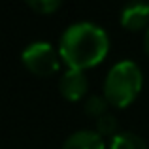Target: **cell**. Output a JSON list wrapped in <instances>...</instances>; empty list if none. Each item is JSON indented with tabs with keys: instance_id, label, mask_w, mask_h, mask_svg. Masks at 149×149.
Listing matches in <instances>:
<instances>
[{
	"instance_id": "6da1fadb",
	"label": "cell",
	"mask_w": 149,
	"mask_h": 149,
	"mask_svg": "<svg viewBox=\"0 0 149 149\" xmlns=\"http://www.w3.org/2000/svg\"><path fill=\"white\" fill-rule=\"evenodd\" d=\"M109 38L102 26L89 21L70 25L58 42V53L68 68L85 70L98 64L108 55Z\"/></svg>"
},
{
	"instance_id": "7a4b0ae2",
	"label": "cell",
	"mask_w": 149,
	"mask_h": 149,
	"mask_svg": "<svg viewBox=\"0 0 149 149\" xmlns=\"http://www.w3.org/2000/svg\"><path fill=\"white\" fill-rule=\"evenodd\" d=\"M142 70L134 61H121L109 68L104 81V98L111 106L127 108L142 89Z\"/></svg>"
},
{
	"instance_id": "3957f363",
	"label": "cell",
	"mask_w": 149,
	"mask_h": 149,
	"mask_svg": "<svg viewBox=\"0 0 149 149\" xmlns=\"http://www.w3.org/2000/svg\"><path fill=\"white\" fill-rule=\"evenodd\" d=\"M23 64L36 76H49L58 68V55L47 42H32L23 49Z\"/></svg>"
},
{
	"instance_id": "277c9868",
	"label": "cell",
	"mask_w": 149,
	"mask_h": 149,
	"mask_svg": "<svg viewBox=\"0 0 149 149\" xmlns=\"http://www.w3.org/2000/svg\"><path fill=\"white\" fill-rule=\"evenodd\" d=\"M87 87H89V79H87L83 70L68 68L62 74L61 81H58L61 95L68 100H79L81 96L87 93Z\"/></svg>"
},
{
	"instance_id": "5b68a950",
	"label": "cell",
	"mask_w": 149,
	"mask_h": 149,
	"mask_svg": "<svg viewBox=\"0 0 149 149\" xmlns=\"http://www.w3.org/2000/svg\"><path fill=\"white\" fill-rule=\"evenodd\" d=\"M149 23V2H132L121 10V25L128 30H140Z\"/></svg>"
},
{
	"instance_id": "8992f818",
	"label": "cell",
	"mask_w": 149,
	"mask_h": 149,
	"mask_svg": "<svg viewBox=\"0 0 149 149\" xmlns=\"http://www.w3.org/2000/svg\"><path fill=\"white\" fill-rule=\"evenodd\" d=\"M62 149H104V140L96 130H77L64 140Z\"/></svg>"
},
{
	"instance_id": "52a82bcc",
	"label": "cell",
	"mask_w": 149,
	"mask_h": 149,
	"mask_svg": "<svg viewBox=\"0 0 149 149\" xmlns=\"http://www.w3.org/2000/svg\"><path fill=\"white\" fill-rule=\"evenodd\" d=\"M109 149H147V146L134 132H117L111 138Z\"/></svg>"
},
{
	"instance_id": "ba28073f",
	"label": "cell",
	"mask_w": 149,
	"mask_h": 149,
	"mask_svg": "<svg viewBox=\"0 0 149 149\" xmlns=\"http://www.w3.org/2000/svg\"><path fill=\"white\" fill-rule=\"evenodd\" d=\"M106 108H108V100L102 98V96H96L93 95L91 98H89L87 102H85V111L89 113V115H96L100 119L102 115H106Z\"/></svg>"
},
{
	"instance_id": "9c48e42d",
	"label": "cell",
	"mask_w": 149,
	"mask_h": 149,
	"mask_svg": "<svg viewBox=\"0 0 149 149\" xmlns=\"http://www.w3.org/2000/svg\"><path fill=\"white\" fill-rule=\"evenodd\" d=\"M96 128H98L96 132H98L100 136H111L113 132H115V128H117V119L111 115V113H106V115H102L100 119L96 121Z\"/></svg>"
},
{
	"instance_id": "30bf717a",
	"label": "cell",
	"mask_w": 149,
	"mask_h": 149,
	"mask_svg": "<svg viewBox=\"0 0 149 149\" xmlns=\"http://www.w3.org/2000/svg\"><path fill=\"white\" fill-rule=\"evenodd\" d=\"M26 4H29L34 11L44 13V15L53 13V11L61 6V2H58V0H26Z\"/></svg>"
},
{
	"instance_id": "8fae6325",
	"label": "cell",
	"mask_w": 149,
	"mask_h": 149,
	"mask_svg": "<svg viewBox=\"0 0 149 149\" xmlns=\"http://www.w3.org/2000/svg\"><path fill=\"white\" fill-rule=\"evenodd\" d=\"M143 45H146V53L149 55V26L146 30V36H143Z\"/></svg>"
}]
</instances>
